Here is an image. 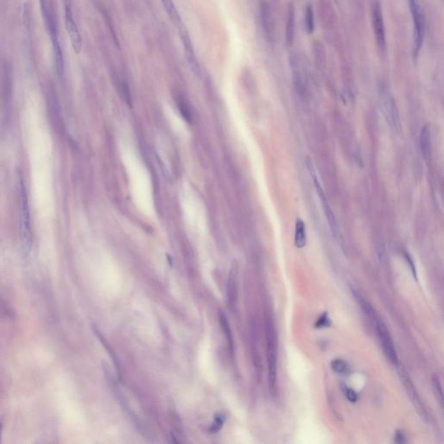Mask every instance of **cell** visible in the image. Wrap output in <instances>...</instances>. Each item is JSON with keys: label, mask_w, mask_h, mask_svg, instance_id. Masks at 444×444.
I'll return each instance as SVG.
<instances>
[{"label": "cell", "mask_w": 444, "mask_h": 444, "mask_svg": "<svg viewBox=\"0 0 444 444\" xmlns=\"http://www.w3.org/2000/svg\"><path fill=\"white\" fill-rule=\"evenodd\" d=\"M266 339H267V358L268 365V386L270 392L275 396L277 392V362H278V346L276 331L271 318H266Z\"/></svg>", "instance_id": "1"}, {"label": "cell", "mask_w": 444, "mask_h": 444, "mask_svg": "<svg viewBox=\"0 0 444 444\" xmlns=\"http://www.w3.org/2000/svg\"><path fill=\"white\" fill-rule=\"evenodd\" d=\"M20 192V228L22 238V249L27 256L31 252L32 247V230L31 213L29 207L27 190L24 180L19 178Z\"/></svg>", "instance_id": "2"}, {"label": "cell", "mask_w": 444, "mask_h": 444, "mask_svg": "<svg viewBox=\"0 0 444 444\" xmlns=\"http://www.w3.org/2000/svg\"><path fill=\"white\" fill-rule=\"evenodd\" d=\"M306 164H307V169H308L310 176H311V179H312V181H313L317 194L319 196V200L321 201L323 209H324V212H325L326 217L327 218V221H328V224H329V227H330L331 233H332V235L334 236L336 240H338V243L341 245V244H343L342 235H341V232L339 231L338 222H337V220H336L334 212H333L332 209L330 208L327 196L324 193V190H323L321 184H320L319 179H318L317 174L315 172L314 166H313V163H312V161H311L310 158H307Z\"/></svg>", "instance_id": "3"}, {"label": "cell", "mask_w": 444, "mask_h": 444, "mask_svg": "<svg viewBox=\"0 0 444 444\" xmlns=\"http://www.w3.org/2000/svg\"><path fill=\"white\" fill-rule=\"evenodd\" d=\"M379 100L382 112L386 118L387 123L396 132L400 131L402 129L401 121L397 104L395 102L393 97L389 93L386 87L381 86L379 88Z\"/></svg>", "instance_id": "4"}, {"label": "cell", "mask_w": 444, "mask_h": 444, "mask_svg": "<svg viewBox=\"0 0 444 444\" xmlns=\"http://www.w3.org/2000/svg\"><path fill=\"white\" fill-rule=\"evenodd\" d=\"M398 374H399V377L401 379L402 384L404 385V387L405 388V391L408 394L409 399L412 403L414 408L416 409L417 414L419 415V417H421L422 420L425 422V423H428V412H427V409H426L424 402L421 398L420 395L417 391L416 386L413 384L412 380H411V378L409 376V373L407 372V370L403 366H398Z\"/></svg>", "instance_id": "5"}, {"label": "cell", "mask_w": 444, "mask_h": 444, "mask_svg": "<svg viewBox=\"0 0 444 444\" xmlns=\"http://www.w3.org/2000/svg\"><path fill=\"white\" fill-rule=\"evenodd\" d=\"M409 9L412 14L413 27H414V46L413 55L417 58L424 43L425 39V21L423 18V12L421 11L420 5L417 0H408Z\"/></svg>", "instance_id": "6"}, {"label": "cell", "mask_w": 444, "mask_h": 444, "mask_svg": "<svg viewBox=\"0 0 444 444\" xmlns=\"http://www.w3.org/2000/svg\"><path fill=\"white\" fill-rule=\"evenodd\" d=\"M376 329L386 358L392 365L397 366L398 364V357L397 350L394 346L393 339L386 324L381 319H377L376 320Z\"/></svg>", "instance_id": "7"}, {"label": "cell", "mask_w": 444, "mask_h": 444, "mask_svg": "<svg viewBox=\"0 0 444 444\" xmlns=\"http://www.w3.org/2000/svg\"><path fill=\"white\" fill-rule=\"evenodd\" d=\"M64 12H65V25L68 34L71 39V44L76 54H79L83 48V40L79 32L77 25L72 12L71 0H64Z\"/></svg>", "instance_id": "8"}, {"label": "cell", "mask_w": 444, "mask_h": 444, "mask_svg": "<svg viewBox=\"0 0 444 444\" xmlns=\"http://www.w3.org/2000/svg\"><path fill=\"white\" fill-rule=\"evenodd\" d=\"M371 18H372L374 34L376 37L377 46L379 48V50L385 51L386 48V29H385V23H384L381 6L377 1L374 2L372 4Z\"/></svg>", "instance_id": "9"}, {"label": "cell", "mask_w": 444, "mask_h": 444, "mask_svg": "<svg viewBox=\"0 0 444 444\" xmlns=\"http://www.w3.org/2000/svg\"><path fill=\"white\" fill-rule=\"evenodd\" d=\"M181 36V42L184 47L185 54H186V58L188 60V63L189 64V67L191 71H193V74L195 76H200L201 74V67L198 62L194 49H193L192 40L189 37V32L185 27L184 24L178 29Z\"/></svg>", "instance_id": "10"}, {"label": "cell", "mask_w": 444, "mask_h": 444, "mask_svg": "<svg viewBox=\"0 0 444 444\" xmlns=\"http://www.w3.org/2000/svg\"><path fill=\"white\" fill-rule=\"evenodd\" d=\"M238 274L239 268L236 261H233L229 271L228 283V306L231 310H236L238 303Z\"/></svg>", "instance_id": "11"}, {"label": "cell", "mask_w": 444, "mask_h": 444, "mask_svg": "<svg viewBox=\"0 0 444 444\" xmlns=\"http://www.w3.org/2000/svg\"><path fill=\"white\" fill-rule=\"evenodd\" d=\"M420 146L423 157L428 162L431 157V136L429 127L427 124L421 130Z\"/></svg>", "instance_id": "12"}, {"label": "cell", "mask_w": 444, "mask_h": 444, "mask_svg": "<svg viewBox=\"0 0 444 444\" xmlns=\"http://www.w3.org/2000/svg\"><path fill=\"white\" fill-rule=\"evenodd\" d=\"M350 291H351V293L353 295L354 299L357 301L358 306L360 307L362 310L364 311V313L366 315V317L375 322L377 319V315H376V311L374 310L372 306L357 290H355L354 288H351Z\"/></svg>", "instance_id": "13"}, {"label": "cell", "mask_w": 444, "mask_h": 444, "mask_svg": "<svg viewBox=\"0 0 444 444\" xmlns=\"http://www.w3.org/2000/svg\"><path fill=\"white\" fill-rule=\"evenodd\" d=\"M307 239L306 224L300 218H298L295 223L294 244L296 248H303L306 247Z\"/></svg>", "instance_id": "14"}, {"label": "cell", "mask_w": 444, "mask_h": 444, "mask_svg": "<svg viewBox=\"0 0 444 444\" xmlns=\"http://www.w3.org/2000/svg\"><path fill=\"white\" fill-rule=\"evenodd\" d=\"M161 4H162L163 7L165 9L166 12H167V14H168L170 20L172 21V23L178 29L182 26L183 25L182 20H181L179 12L177 11L175 4L174 3L173 0H161Z\"/></svg>", "instance_id": "15"}, {"label": "cell", "mask_w": 444, "mask_h": 444, "mask_svg": "<svg viewBox=\"0 0 444 444\" xmlns=\"http://www.w3.org/2000/svg\"><path fill=\"white\" fill-rule=\"evenodd\" d=\"M261 18H262V23H263V27L266 31V33L268 37L272 36V31H273V20L271 17V11L269 8V5L267 3H262L261 4Z\"/></svg>", "instance_id": "16"}, {"label": "cell", "mask_w": 444, "mask_h": 444, "mask_svg": "<svg viewBox=\"0 0 444 444\" xmlns=\"http://www.w3.org/2000/svg\"><path fill=\"white\" fill-rule=\"evenodd\" d=\"M295 32V12L293 6L291 5L289 8V15L287 24V43L291 45L294 40Z\"/></svg>", "instance_id": "17"}, {"label": "cell", "mask_w": 444, "mask_h": 444, "mask_svg": "<svg viewBox=\"0 0 444 444\" xmlns=\"http://www.w3.org/2000/svg\"><path fill=\"white\" fill-rule=\"evenodd\" d=\"M220 322L222 329L224 330L225 335L228 338L229 348H230L231 351H233V340H232V332H231V329H230L229 324H228V320H227V317L223 314L222 311L220 312Z\"/></svg>", "instance_id": "18"}, {"label": "cell", "mask_w": 444, "mask_h": 444, "mask_svg": "<svg viewBox=\"0 0 444 444\" xmlns=\"http://www.w3.org/2000/svg\"><path fill=\"white\" fill-rule=\"evenodd\" d=\"M305 21H306V29H307L308 34H311L314 31V15H313V9H312L311 4L307 5Z\"/></svg>", "instance_id": "19"}, {"label": "cell", "mask_w": 444, "mask_h": 444, "mask_svg": "<svg viewBox=\"0 0 444 444\" xmlns=\"http://www.w3.org/2000/svg\"><path fill=\"white\" fill-rule=\"evenodd\" d=\"M330 368L338 374H345L348 370V365L341 358H336L330 363Z\"/></svg>", "instance_id": "20"}, {"label": "cell", "mask_w": 444, "mask_h": 444, "mask_svg": "<svg viewBox=\"0 0 444 444\" xmlns=\"http://www.w3.org/2000/svg\"><path fill=\"white\" fill-rule=\"evenodd\" d=\"M432 386L434 388V392L436 395L437 401L439 402L441 406L443 407L444 405V394H443V389H442V385L437 377H433Z\"/></svg>", "instance_id": "21"}, {"label": "cell", "mask_w": 444, "mask_h": 444, "mask_svg": "<svg viewBox=\"0 0 444 444\" xmlns=\"http://www.w3.org/2000/svg\"><path fill=\"white\" fill-rule=\"evenodd\" d=\"M178 107L181 112V116H183L185 120L188 122H192V113L189 110V107L188 104L183 101V100H179L178 101Z\"/></svg>", "instance_id": "22"}, {"label": "cell", "mask_w": 444, "mask_h": 444, "mask_svg": "<svg viewBox=\"0 0 444 444\" xmlns=\"http://www.w3.org/2000/svg\"><path fill=\"white\" fill-rule=\"evenodd\" d=\"M330 325H331V323H330V319L328 317V314H327V312H325L319 317V319H317V321L315 323V327L321 329V328L330 327Z\"/></svg>", "instance_id": "23"}, {"label": "cell", "mask_w": 444, "mask_h": 444, "mask_svg": "<svg viewBox=\"0 0 444 444\" xmlns=\"http://www.w3.org/2000/svg\"><path fill=\"white\" fill-rule=\"evenodd\" d=\"M225 417L223 416H220V415H218L216 416V417L214 418V421L212 423V425H211V427L209 428V430L212 433L218 432L220 430L221 427L224 425Z\"/></svg>", "instance_id": "24"}, {"label": "cell", "mask_w": 444, "mask_h": 444, "mask_svg": "<svg viewBox=\"0 0 444 444\" xmlns=\"http://www.w3.org/2000/svg\"><path fill=\"white\" fill-rule=\"evenodd\" d=\"M343 390H344V393L346 395V397L348 401H350V403H356L357 402V400H358V394L356 393V391L354 389H350L347 386H343Z\"/></svg>", "instance_id": "25"}, {"label": "cell", "mask_w": 444, "mask_h": 444, "mask_svg": "<svg viewBox=\"0 0 444 444\" xmlns=\"http://www.w3.org/2000/svg\"><path fill=\"white\" fill-rule=\"evenodd\" d=\"M405 259H406V260H407V262H408V264H409V268H410V270H411V271H412V274L413 276H414V279L417 280V270H416V268H415V264H414V262H413L411 257H410V255H409L408 252H405Z\"/></svg>", "instance_id": "26"}, {"label": "cell", "mask_w": 444, "mask_h": 444, "mask_svg": "<svg viewBox=\"0 0 444 444\" xmlns=\"http://www.w3.org/2000/svg\"><path fill=\"white\" fill-rule=\"evenodd\" d=\"M395 443L397 444H404L405 443V436L404 433L397 431L396 436H395Z\"/></svg>", "instance_id": "27"}]
</instances>
